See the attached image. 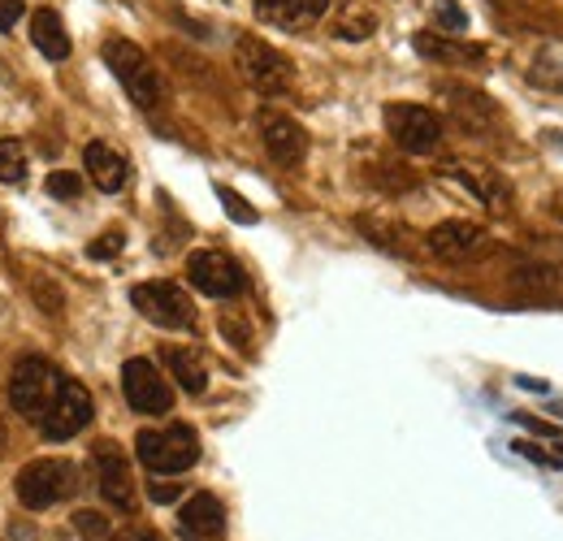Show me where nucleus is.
Listing matches in <instances>:
<instances>
[{
  "instance_id": "f257e3e1",
  "label": "nucleus",
  "mask_w": 563,
  "mask_h": 541,
  "mask_svg": "<svg viewBox=\"0 0 563 541\" xmlns=\"http://www.w3.org/2000/svg\"><path fill=\"white\" fill-rule=\"evenodd\" d=\"M135 451H140V460H143V468H147V473L178 476L200 460V438H196V429H191V424L143 429L140 442H135Z\"/></svg>"
},
{
  "instance_id": "f03ea898",
  "label": "nucleus",
  "mask_w": 563,
  "mask_h": 541,
  "mask_svg": "<svg viewBox=\"0 0 563 541\" xmlns=\"http://www.w3.org/2000/svg\"><path fill=\"white\" fill-rule=\"evenodd\" d=\"M104 66L118 74L122 91H126L140 109H161V104H165L161 74L143 57L140 44H131V40H109V44H104Z\"/></svg>"
},
{
  "instance_id": "7ed1b4c3",
  "label": "nucleus",
  "mask_w": 563,
  "mask_h": 541,
  "mask_svg": "<svg viewBox=\"0 0 563 541\" xmlns=\"http://www.w3.org/2000/svg\"><path fill=\"white\" fill-rule=\"evenodd\" d=\"M234 62H239V74L247 78V87H256L261 96H286L290 82H295L290 57L278 53L274 44H265L261 35H239Z\"/></svg>"
},
{
  "instance_id": "20e7f679",
  "label": "nucleus",
  "mask_w": 563,
  "mask_h": 541,
  "mask_svg": "<svg viewBox=\"0 0 563 541\" xmlns=\"http://www.w3.org/2000/svg\"><path fill=\"white\" fill-rule=\"evenodd\" d=\"M62 373L48 364V360H40V355H31V360H22L18 368H13V377H9V404L18 416H26V420H40L48 404L57 399V390H62Z\"/></svg>"
},
{
  "instance_id": "39448f33",
  "label": "nucleus",
  "mask_w": 563,
  "mask_h": 541,
  "mask_svg": "<svg viewBox=\"0 0 563 541\" xmlns=\"http://www.w3.org/2000/svg\"><path fill=\"white\" fill-rule=\"evenodd\" d=\"M74 485H78V473L70 460H35L18 473V503L31 511H44V507L70 498Z\"/></svg>"
},
{
  "instance_id": "423d86ee",
  "label": "nucleus",
  "mask_w": 563,
  "mask_h": 541,
  "mask_svg": "<svg viewBox=\"0 0 563 541\" xmlns=\"http://www.w3.org/2000/svg\"><path fill=\"white\" fill-rule=\"evenodd\" d=\"M131 303L140 308V317H147L161 330H191L196 325V308L174 281H140L131 290Z\"/></svg>"
},
{
  "instance_id": "0eeeda50",
  "label": "nucleus",
  "mask_w": 563,
  "mask_h": 541,
  "mask_svg": "<svg viewBox=\"0 0 563 541\" xmlns=\"http://www.w3.org/2000/svg\"><path fill=\"white\" fill-rule=\"evenodd\" d=\"M91 395H87V386L82 382H74L66 377L62 382V390H57V399L48 404V411L40 416V433H44V442H70L74 433H82L87 429V420H91Z\"/></svg>"
},
{
  "instance_id": "6e6552de",
  "label": "nucleus",
  "mask_w": 563,
  "mask_h": 541,
  "mask_svg": "<svg viewBox=\"0 0 563 541\" xmlns=\"http://www.w3.org/2000/svg\"><path fill=\"white\" fill-rule=\"evenodd\" d=\"M386 131L404 152L424 156L442 143V118L424 104H386Z\"/></svg>"
},
{
  "instance_id": "1a4fd4ad",
  "label": "nucleus",
  "mask_w": 563,
  "mask_h": 541,
  "mask_svg": "<svg viewBox=\"0 0 563 541\" xmlns=\"http://www.w3.org/2000/svg\"><path fill=\"white\" fill-rule=\"evenodd\" d=\"M122 395L126 404L143 411V416H165L174 407V395H169V382L161 377V368L152 360H126L122 364Z\"/></svg>"
},
{
  "instance_id": "9d476101",
  "label": "nucleus",
  "mask_w": 563,
  "mask_h": 541,
  "mask_svg": "<svg viewBox=\"0 0 563 541\" xmlns=\"http://www.w3.org/2000/svg\"><path fill=\"white\" fill-rule=\"evenodd\" d=\"M256 131L265 139V152H269L278 165H286V169L308 156V131H303L295 118H286V113L261 109V113H256Z\"/></svg>"
},
{
  "instance_id": "9b49d317",
  "label": "nucleus",
  "mask_w": 563,
  "mask_h": 541,
  "mask_svg": "<svg viewBox=\"0 0 563 541\" xmlns=\"http://www.w3.org/2000/svg\"><path fill=\"white\" fill-rule=\"evenodd\" d=\"M187 277H191V286H196L200 295H209V299H230V295L243 290V269H239L225 252H196V256L187 261Z\"/></svg>"
},
{
  "instance_id": "f8f14e48",
  "label": "nucleus",
  "mask_w": 563,
  "mask_h": 541,
  "mask_svg": "<svg viewBox=\"0 0 563 541\" xmlns=\"http://www.w3.org/2000/svg\"><path fill=\"white\" fill-rule=\"evenodd\" d=\"M96 468H100V494L113 507L135 511V481H131V468H126V455L113 442H100L96 446Z\"/></svg>"
},
{
  "instance_id": "ddd939ff",
  "label": "nucleus",
  "mask_w": 563,
  "mask_h": 541,
  "mask_svg": "<svg viewBox=\"0 0 563 541\" xmlns=\"http://www.w3.org/2000/svg\"><path fill=\"white\" fill-rule=\"evenodd\" d=\"M412 48L421 53L424 62H442V66H482L486 62L482 44H464L455 35H442V31H417Z\"/></svg>"
},
{
  "instance_id": "4468645a",
  "label": "nucleus",
  "mask_w": 563,
  "mask_h": 541,
  "mask_svg": "<svg viewBox=\"0 0 563 541\" xmlns=\"http://www.w3.org/2000/svg\"><path fill=\"white\" fill-rule=\"evenodd\" d=\"M330 13V0H256V18L278 31H308Z\"/></svg>"
},
{
  "instance_id": "2eb2a0df",
  "label": "nucleus",
  "mask_w": 563,
  "mask_h": 541,
  "mask_svg": "<svg viewBox=\"0 0 563 541\" xmlns=\"http://www.w3.org/2000/svg\"><path fill=\"white\" fill-rule=\"evenodd\" d=\"M82 161H87L91 183H96L100 191H109V196H118V191L131 183V161H126L122 152H113L109 143H100V139L82 147Z\"/></svg>"
},
{
  "instance_id": "dca6fc26",
  "label": "nucleus",
  "mask_w": 563,
  "mask_h": 541,
  "mask_svg": "<svg viewBox=\"0 0 563 541\" xmlns=\"http://www.w3.org/2000/svg\"><path fill=\"white\" fill-rule=\"evenodd\" d=\"M486 243V230L473 225V221H442L429 230V252L442 256V261H460L468 252H477Z\"/></svg>"
},
{
  "instance_id": "f3484780",
  "label": "nucleus",
  "mask_w": 563,
  "mask_h": 541,
  "mask_svg": "<svg viewBox=\"0 0 563 541\" xmlns=\"http://www.w3.org/2000/svg\"><path fill=\"white\" fill-rule=\"evenodd\" d=\"M161 360H165V368L174 373V382L187 395H205L209 390V368H205L200 351H191V346H161Z\"/></svg>"
},
{
  "instance_id": "a211bd4d",
  "label": "nucleus",
  "mask_w": 563,
  "mask_h": 541,
  "mask_svg": "<svg viewBox=\"0 0 563 541\" xmlns=\"http://www.w3.org/2000/svg\"><path fill=\"white\" fill-rule=\"evenodd\" d=\"M31 44H35L48 62H66V57H70V31H66V22H62L57 9H40V13L31 18Z\"/></svg>"
},
{
  "instance_id": "6ab92c4d",
  "label": "nucleus",
  "mask_w": 563,
  "mask_h": 541,
  "mask_svg": "<svg viewBox=\"0 0 563 541\" xmlns=\"http://www.w3.org/2000/svg\"><path fill=\"white\" fill-rule=\"evenodd\" d=\"M183 529L196 538H221L225 533V507L217 494H191L183 507Z\"/></svg>"
},
{
  "instance_id": "aec40b11",
  "label": "nucleus",
  "mask_w": 563,
  "mask_h": 541,
  "mask_svg": "<svg viewBox=\"0 0 563 541\" xmlns=\"http://www.w3.org/2000/svg\"><path fill=\"white\" fill-rule=\"evenodd\" d=\"M451 178H460L477 200L490 203V208H503V203H507V183H503V178H494L490 169H482V174H477V169L455 165V169H451Z\"/></svg>"
},
{
  "instance_id": "412c9836",
  "label": "nucleus",
  "mask_w": 563,
  "mask_h": 541,
  "mask_svg": "<svg viewBox=\"0 0 563 541\" xmlns=\"http://www.w3.org/2000/svg\"><path fill=\"white\" fill-rule=\"evenodd\" d=\"M373 31H377V13H373L364 0H343V22L334 26V35L347 40V44H360V40H368Z\"/></svg>"
},
{
  "instance_id": "4be33fe9",
  "label": "nucleus",
  "mask_w": 563,
  "mask_h": 541,
  "mask_svg": "<svg viewBox=\"0 0 563 541\" xmlns=\"http://www.w3.org/2000/svg\"><path fill=\"white\" fill-rule=\"evenodd\" d=\"M0 183H9V187L26 183V152L18 139H0Z\"/></svg>"
},
{
  "instance_id": "5701e85b",
  "label": "nucleus",
  "mask_w": 563,
  "mask_h": 541,
  "mask_svg": "<svg viewBox=\"0 0 563 541\" xmlns=\"http://www.w3.org/2000/svg\"><path fill=\"white\" fill-rule=\"evenodd\" d=\"M446 91H451V104H455V113H460V118H464L473 131H482V118H477V109H482V113H490V104H486L477 91H468V87H446Z\"/></svg>"
},
{
  "instance_id": "b1692460",
  "label": "nucleus",
  "mask_w": 563,
  "mask_h": 541,
  "mask_svg": "<svg viewBox=\"0 0 563 541\" xmlns=\"http://www.w3.org/2000/svg\"><path fill=\"white\" fill-rule=\"evenodd\" d=\"M44 191H48L53 200L74 203L78 196H82V178L70 174V169H53V174H48V183H44Z\"/></svg>"
},
{
  "instance_id": "393cba45",
  "label": "nucleus",
  "mask_w": 563,
  "mask_h": 541,
  "mask_svg": "<svg viewBox=\"0 0 563 541\" xmlns=\"http://www.w3.org/2000/svg\"><path fill=\"white\" fill-rule=\"evenodd\" d=\"M433 22H438V31H442V35H446V31H451V35H460V31L468 26V13H464L455 0H438V4H433Z\"/></svg>"
},
{
  "instance_id": "a878e982",
  "label": "nucleus",
  "mask_w": 563,
  "mask_h": 541,
  "mask_svg": "<svg viewBox=\"0 0 563 541\" xmlns=\"http://www.w3.org/2000/svg\"><path fill=\"white\" fill-rule=\"evenodd\" d=\"M126 247V234L122 230H109V234H100L96 243H87V256L91 261H109V256H118Z\"/></svg>"
},
{
  "instance_id": "bb28decb",
  "label": "nucleus",
  "mask_w": 563,
  "mask_h": 541,
  "mask_svg": "<svg viewBox=\"0 0 563 541\" xmlns=\"http://www.w3.org/2000/svg\"><path fill=\"white\" fill-rule=\"evenodd\" d=\"M74 529L87 541H109V520L96 516V511H78V516H74Z\"/></svg>"
},
{
  "instance_id": "cd10ccee",
  "label": "nucleus",
  "mask_w": 563,
  "mask_h": 541,
  "mask_svg": "<svg viewBox=\"0 0 563 541\" xmlns=\"http://www.w3.org/2000/svg\"><path fill=\"white\" fill-rule=\"evenodd\" d=\"M217 196H221V208L234 217V221H256V208L252 203H243L230 187H217Z\"/></svg>"
},
{
  "instance_id": "c85d7f7f",
  "label": "nucleus",
  "mask_w": 563,
  "mask_h": 541,
  "mask_svg": "<svg viewBox=\"0 0 563 541\" xmlns=\"http://www.w3.org/2000/svg\"><path fill=\"white\" fill-rule=\"evenodd\" d=\"M22 18H26V4L22 0H0V31H13Z\"/></svg>"
},
{
  "instance_id": "c756f323",
  "label": "nucleus",
  "mask_w": 563,
  "mask_h": 541,
  "mask_svg": "<svg viewBox=\"0 0 563 541\" xmlns=\"http://www.w3.org/2000/svg\"><path fill=\"white\" fill-rule=\"evenodd\" d=\"M178 498H183V489L174 481L169 485L165 481H152V503H178Z\"/></svg>"
},
{
  "instance_id": "7c9ffc66",
  "label": "nucleus",
  "mask_w": 563,
  "mask_h": 541,
  "mask_svg": "<svg viewBox=\"0 0 563 541\" xmlns=\"http://www.w3.org/2000/svg\"><path fill=\"white\" fill-rule=\"evenodd\" d=\"M516 451H520L525 460H533V464H542V468H555V460H551L547 451H538V446H525V442H516Z\"/></svg>"
},
{
  "instance_id": "2f4dec72",
  "label": "nucleus",
  "mask_w": 563,
  "mask_h": 541,
  "mask_svg": "<svg viewBox=\"0 0 563 541\" xmlns=\"http://www.w3.org/2000/svg\"><path fill=\"white\" fill-rule=\"evenodd\" d=\"M109 541H161L156 533H122V538H109Z\"/></svg>"
},
{
  "instance_id": "473e14b6",
  "label": "nucleus",
  "mask_w": 563,
  "mask_h": 541,
  "mask_svg": "<svg viewBox=\"0 0 563 541\" xmlns=\"http://www.w3.org/2000/svg\"><path fill=\"white\" fill-rule=\"evenodd\" d=\"M9 541H40V538H35L31 529H18V525H13V533H9Z\"/></svg>"
}]
</instances>
